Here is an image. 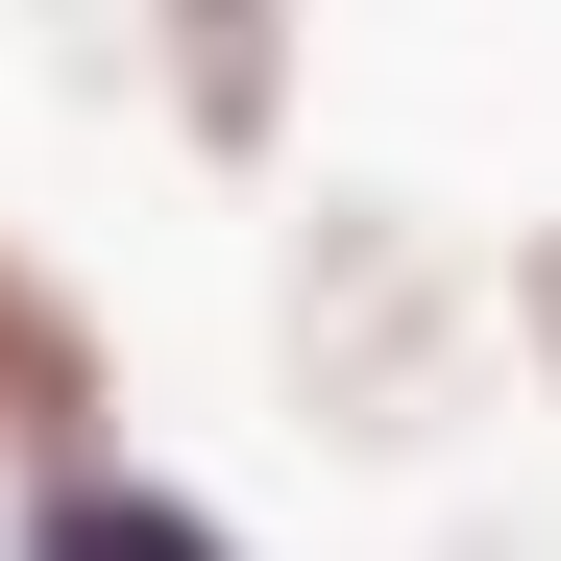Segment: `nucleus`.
Here are the masks:
<instances>
[{"mask_svg":"<svg viewBox=\"0 0 561 561\" xmlns=\"http://www.w3.org/2000/svg\"><path fill=\"white\" fill-rule=\"evenodd\" d=\"M489 342H513V391H561V220L489 244Z\"/></svg>","mask_w":561,"mask_h":561,"instance_id":"obj_5","label":"nucleus"},{"mask_svg":"<svg viewBox=\"0 0 561 561\" xmlns=\"http://www.w3.org/2000/svg\"><path fill=\"white\" fill-rule=\"evenodd\" d=\"M123 439V318L73 294V244L0 220V489H49V463Z\"/></svg>","mask_w":561,"mask_h":561,"instance_id":"obj_3","label":"nucleus"},{"mask_svg":"<svg viewBox=\"0 0 561 561\" xmlns=\"http://www.w3.org/2000/svg\"><path fill=\"white\" fill-rule=\"evenodd\" d=\"M147 123L196 196H294V123H318V0H147Z\"/></svg>","mask_w":561,"mask_h":561,"instance_id":"obj_2","label":"nucleus"},{"mask_svg":"<svg viewBox=\"0 0 561 561\" xmlns=\"http://www.w3.org/2000/svg\"><path fill=\"white\" fill-rule=\"evenodd\" d=\"M0 561H268L196 463H147V439H99V463H49V489H0Z\"/></svg>","mask_w":561,"mask_h":561,"instance_id":"obj_4","label":"nucleus"},{"mask_svg":"<svg viewBox=\"0 0 561 561\" xmlns=\"http://www.w3.org/2000/svg\"><path fill=\"white\" fill-rule=\"evenodd\" d=\"M268 391H294V439H342V463L489 439V391H513L489 244H463L439 196H294L268 220Z\"/></svg>","mask_w":561,"mask_h":561,"instance_id":"obj_1","label":"nucleus"}]
</instances>
